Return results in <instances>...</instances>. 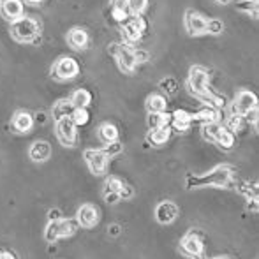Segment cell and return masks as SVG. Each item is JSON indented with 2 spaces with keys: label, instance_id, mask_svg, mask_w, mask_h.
<instances>
[{
  "label": "cell",
  "instance_id": "obj_42",
  "mask_svg": "<svg viewBox=\"0 0 259 259\" xmlns=\"http://www.w3.org/2000/svg\"><path fill=\"white\" fill-rule=\"evenodd\" d=\"M106 201L108 203H116V201H120V196L118 194H106Z\"/></svg>",
  "mask_w": 259,
  "mask_h": 259
},
{
  "label": "cell",
  "instance_id": "obj_44",
  "mask_svg": "<svg viewBox=\"0 0 259 259\" xmlns=\"http://www.w3.org/2000/svg\"><path fill=\"white\" fill-rule=\"evenodd\" d=\"M55 219H60V211H58V210L50 211V221H55Z\"/></svg>",
  "mask_w": 259,
  "mask_h": 259
},
{
  "label": "cell",
  "instance_id": "obj_36",
  "mask_svg": "<svg viewBox=\"0 0 259 259\" xmlns=\"http://www.w3.org/2000/svg\"><path fill=\"white\" fill-rule=\"evenodd\" d=\"M160 89H162L166 94H169V96H173V94H177L178 85H177V81H175L173 78H166V79H162V81H160Z\"/></svg>",
  "mask_w": 259,
  "mask_h": 259
},
{
  "label": "cell",
  "instance_id": "obj_33",
  "mask_svg": "<svg viewBox=\"0 0 259 259\" xmlns=\"http://www.w3.org/2000/svg\"><path fill=\"white\" fill-rule=\"evenodd\" d=\"M148 0H127V11L133 14H141L147 9Z\"/></svg>",
  "mask_w": 259,
  "mask_h": 259
},
{
  "label": "cell",
  "instance_id": "obj_22",
  "mask_svg": "<svg viewBox=\"0 0 259 259\" xmlns=\"http://www.w3.org/2000/svg\"><path fill=\"white\" fill-rule=\"evenodd\" d=\"M217 120H219V111L215 108H210V106H206L205 109H201V111L192 115V122L213 123V122H217Z\"/></svg>",
  "mask_w": 259,
  "mask_h": 259
},
{
  "label": "cell",
  "instance_id": "obj_39",
  "mask_svg": "<svg viewBox=\"0 0 259 259\" xmlns=\"http://www.w3.org/2000/svg\"><path fill=\"white\" fill-rule=\"evenodd\" d=\"M134 53V60H136V64H143V62L148 60V52H145V50H136Z\"/></svg>",
  "mask_w": 259,
  "mask_h": 259
},
{
  "label": "cell",
  "instance_id": "obj_21",
  "mask_svg": "<svg viewBox=\"0 0 259 259\" xmlns=\"http://www.w3.org/2000/svg\"><path fill=\"white\" fill-rule=\"evenodd\" d=\"M147 123L148 127H150V131L154 129H160V127H169L171 123V115H167V113H150L147 118Z\"/></svg>",
  "mask_w": 259,
  "mask_h": 259
},
{
  "label": "cell",
  "instance_id": "obj_2",
  "mask_svg": "<svg viewBox=\"0 0 259 259\" xmlns=\"http://www.w3.org/2000/svg\"><path fill=\"white\" fill-rule=\"evenodd\" d=\"M235 169L229 166H219L213 171L201 177H187V189H198V187H229Z\"/></svg>",
  "mask_w": 259,
  "mask_h": 259
},
{
  "label": "cell",
  "instance_id": "obj_12",
  "mask_svg": "<svg viewBox=\"0 0 259 259\" xmlns=\"http://www.w3.org/2000/svg\"><path fill=\"white\" fill-rule=\"evenodd\" d=\"M185 27L191 35H201L206 32V18L196 11H187L185 14Z\"/></svg>",
  "mask_w": 259,
  "mask_h": 259
},
{
  "label": "cell",
  "instance_id": "obj_20",
  "mask_svg": "<svg viewBox=\"0 0 259 259\" xmlns=\"http://www.w3.org/2000/svg\"><path fill=\"white\" fill-rule=\"evenodd\" d=\"M74 111V106L69 99H60L58 103H55L53 106V118L55 120H62V118H67V116L72 115Z\"/></svg>",
  "mask_w": 259,
  "mask_h": 259
},
{
  "label": "cell",
  "instance_id": "obj_47",
  "mask_svg": "<svg viewBox=\"0 0 259 259\" xmlns=\"http://www.w3.org/2000/svg\"><path fill=\"white\" fill-rule=\"evenodd\" d=\"M27 2H30V4H39L41 0H27Z\"/></svg>",
  "mask_w": 259,
  "mask_h": 259
},
{
  "label": "cell",
  "instance_id": "obj_17",
  "mask_svg": "<svg viewBox=\"0 0 259 259\" xmlns=\"http://www.w3.org/2000/svg\"><path fill=\"white\" fill-rule=\"evenodd\" d=\"M191 123H192V115L184 111V109H178V111H175L173 115H171V125H173L178 133L187 131L189 127H191Z\"/></svg>",
  "mask_w": 259,
  "mask_h": 259
},
{
  "label": "cell",
  "instance_id": "obj_31",
  "mask_svg": "<svg viewBox=\"0 0 259 259\" xmlns=\"http://www.w3.org/2000/svg\"><path fill=\"white\" fill-rule=\"evenodd\" d=\"M123 182L120 180V178H116V177H109L108 180H106V189H104V192L106 194H118L120 191H122V187H123Z\"/></svg>",
  "mask_w": 259,
  "mask_h": 259
},
{
  "label": "cell",
  "instance_id": "obj_23",
  "mask_svg": "<svg viewBox=\"0 0 259 259\" xmlns=\"http://www.w3.org/2000/svg\"><path fill=\"white\" fill-rule=\"evenodd\" d=\"M171 136V129L169 127H160V129H154L148 133L147 140L150 141L152 145H155V147H159V145H164L167 140H169Z\"/></svg>",
  "mask_w": 259,
  "mask_h": 259
},
{
  "label": "cell",
  "instance_id": "obj_9",
  "mask_svg": "<svg viewBox=\"0 0 259 259\" xmlns=\"http://www.w3.org/2000/svg\"><path fill=\"white\" fill-rule=\"evenodd\" d=\"M55 76L58 79H72L74 76H78L79 72V65L74 58L71 57H64L55 64Z\"/></svg>",
  "mask_w": 259,
  "mask_h": 259
},
{
  "label": "cell",
  "instance_id": "obj_48",
  "mask_svg": "<svg viewBox=\"0 0 259 259\" xmlns=\"http://www.w3.org/2000/svg\"><path fill=\"white\" fill-rule=\"evenodd\" d=\"M196 259H206L205 256H199V257H196Z\"/></svg>",
  "mask_w": 259,
  "mask_h": 259
},
{
  "label": "cell",
  "instance_id": "obj_1",
  "mask_svg": "<svg viewBox=\"0 0 259 259\" xmlns=\"http://www.w3.org/2000/svg\"><path fill=\"white\" fill-rule=\"evenodd\" d=\"M208 85H210V74H208L206 69L199 67V65L192 67L191 74H189V90H191V94H194L201 103H205L210 108H224V97L213 94L208 89Z\"/></svg>",
  "mask_w": 259,
  "mask_h": 259
},
{
  "label": "cell",
  "instance_id": "obj_37",
  "mask_svg": "<svg viewBox=\"0 0 259 259\" xmlns=\"http://www.w3.org/2000/svg\"><path fill=\"white\" fill-rule=\"evenodd\" d=\"M257 106L256 108H252V109H249V111L243 115V120H245V123H252V125H256L257 123Z\"/></svg>",
  "mask_w": 259,
  "mask_h": 259
},
{
  "label": "cell",
  "instance_id": "obj_25",
  "mask_svg": "<svg viewBox=\"0 0 259 259\" xmlns=\"http://www.w3.org/2000/svg\"><path fill=\"white\" fill-rule=\"evenodd\" d=\"M222 131H224V127L217 122L205 123V125H203V136H205L208 141H211V143H217L219 138H221V134H222Z\"/></svg>",
  "mask_w": 259,
  "mask_h": 259
},
{
  "label": "cell",
  "instance_id": "obj_35",
  "mask_svg": "<svg viewBox=\"0 0 259 259\" xmlns=\"http://www.w3.org/2000/svg\"><path fill=\"white\" fill-rule=\"evenodd\" d=\"M122 150H123V145L120 143L118 140L113 141V143H108V145H106V147L103 148V152H104V154L108 155V157H115V155H118Z\"/></svg>",
  "mask_w": 259,
  "mask_h": 259
},
{
  "label": "cell",
  "instance_id": "obj_32",
  "mask_svg": "<svg viewBox=\"0 0 259 259\" xmlns=\"http://www.w3.org/2000/svg\"><path fill=\"white\" fill-rule=\"evenodd\" d=\"M243 125H245V120H243V116L242 115H235V113H233V115L228 118V127H226V129L231 131V133H238V131L243 129Z\"/></svg>",
  "mask_w": 259,
  "mask_h": 259
},
{
  "label": "cell",
  "instance_id": "obj_26",
  "mask_svg": "<svg viewBox=\"0 0 259 259\" xmlns=\"http://www.w3.org/2000/svg\"><path fill=\"white\" fill-rule=\"evenodd\" d=\"M166 97L159 96V94H154V96H150L147 99V109L148 113H162L166 111Z\"/></svg>",
  "mask_w": 259,
  "mask_h": 259
},
{
  "label": "cell",
  "instance_id": "obj_30",
  "mask_svg": "<svg viewBox=\"0 0 259 259\" xmlns=\"http://www.w3.org/2000/svg\"><path fill=\"white\" fill-rule=\"evenodd\" d=\"M215 145H219V147L226 148V150L233 148V147H235V133H231V131H228L224 127V131H222L221 138H219V141Z\"/></svg>",
  "mask_w": 259,
  "mask_h": 259
},
{
  "label": "cell",
  "instance_id": "obj_11",
  "mask_svg": "<svg viewBox=\"0 0 259 259\" xmlns=\"http://www.w3.org/2000/svg\"><path fill=\"white\" fill-rule=\"evenodd\" d=\"M180 249H182V252L187 254V256L199 257V256H203L205 245H203V240L199 238L198 235H194V233H189V235L185 236L184 240H182Z\"/></svg>",
  "mask_w": 259,
  "mask_h": 259
},
{
  "label": "cell",
  "instance_id": "obj_27",
  "mask_svg": "<svg viewBox=\"0 0 259 259\" xmlns=\"http://www.w3.org/2000/svg\"><path fill=\"white\" fill-rule=\"evenodd\" d=\"M69 101H71L74 108H87V106L90 104V101H92V96H90L89 90L79 89V90H76V92L72 94V97Z\"/></svg>",
  "mask_w": 259,
  "mask_h": 259
},
{
  "label": "cell",
  "instance_id": "obj_8",
  "mask_svg": "<svg viewBox=\"0 0 259 259\" xmlns=\"http://www.w3.org/2000/svg\"><path fill=\"white\" fill-rule=\"evenodd\" d=\"M85 160L89 164L90 171L94 175H104L106 173V167H108V160L109 157L104 154L103 150H85Z\"/></svg>",
  "mask_w": 259,
  "mask_h": 259
},
{
  "label": "cell",
  "instance_id": "obj_49",
  "mask_svg": "<svg viewBox=\"0 0 259 259\" xmlns=\"http://www.w3.org/2000/svg\"><path fill=\"white\" fill-rule=\"evenodd\" d=\"M215 259H229V257H222V256H221V257H215Z\"/></svg>",
  "mask_w": 259,
  "mask_h": 259
},
{
  "label": "cell",
  "instance_id": "obj_13",
  "mask_svg": "<svg viewBox=\"0 0 259 259\" xmlns=\"http://www.w3.org/2000/svg\"><path fill=\"white\" fill-rule=\"evenodd\" d=\"M76 221L81 228H94L99 222V210L92 205H83L76 213Z\"/></svg>",
  "mask_w": 259,
  "mask_h": 259
},
{
  "label": "cell",
  "instance_id": "obj_29",
  "mask_svg": "<svg viewBox=\"0 0 259 259\" xmlns=\"http://www.w3.org/2000/svg\"><path fill=\"white\" fill-rule=\"evenodd\" d=\"M71 120L74 122L76 127L87 125L90 120V115H89V111H87V108H74V111H72V115H71Z\"/></svg>",
  "mask_w": 259,
  "mask_h": 259
},
{
  "label": "cell",
  "instance_id": "obj_5",
  "mask_svg": "<svg viewBox=\"0 0 259 259\" xmlns=\"http://www.w3.org/2000/svg\"><path fill=\"white\" fill-rule=\"evenodd\" d=\"M39 34V25L32 18H20L11 27V35L20 42H28Z\"/></svg>",
  "mask_w": 259,
  "mask_h": 259
},
{
  "label": "cell",
  "instance_id": "obj_46",
  "mask_svg": "<svg viewBox=\"0 0 259 259\" xmlns=\"http://www.w3.org/2000/svg\"><path fill=\"white\" fill-rule=\"evenodd\" d=\"M217 4H229V2H233V0H215Z\"/></svg>",
  "mask_w": 259,
  "mask_h": 259
},
{
  "label": "cell",
  "instance_id": "obj_19",
  "mask_svg": "<svg viewBox=\"0 0 259 259\" xmlns=\"http://www.w3.org/2000/svg\"><path fill=\"white\" fill-rule=\"evenodd\" d=\"M67 41L74 50H85L87 45H89V34L83 28H74V30L69 32Z\"/></svg>",
  "mask_w": 259,
  "mask_h": 259
},
{
  "label": "cell",
  "instance_id": "obj_41",
  "mask_svg": "<svg viewBox=\"0 0 259 259\" xmlns=\"http://www.w3.org/2000/svg\"><path fill=\"white\" fill-rule=\"evenodd\" d=\"M111 9H127V0H111Z\"/></svg>",
  "mask_w": 259,
  "mask_h": 259
},
{
  "label": "cell",
  "instance_id": "obj_4",
  "mask_svg": "<svg viewBox=\"0 0 259 259\" xmlns=\"http://www.w3.org/2000/svg\"><path fill=\"white\" fill-rule=\"evenodd\" d=\"M147 28H148L147 20L143 16H140V14H133V16L127 18L122 27V37L125 41V46L136 42L143 35V32H147Z\"/></svg>",
  "mask_w": 259,
  "mask_h": 259
},
{
  "label": "cell",
  "instance_id": "obj_38",
  "mask_svg": "<svg viewBox=\"0 0 259 259\" xmlns=\"http://www.w3.org/2000/svg\"><path fill=\"white\" fill-rule=\"evenodd\" d=\"M111 16L115 18L116 21L123 23V21L129 18V11H127V9H111Z\"/></svg>",
  "mask_w": 259,
  "mask_h": 259
},
{
  "label": "cell",
  "instance_id": "obj_14",
  "mask_svg": "<svg viewBox=\"0 0 259 259\" xmlns=\"http://www.w3.org/2000/svg\"><path fill=\"white\" fill-rule=\"evenodd\" d=\"M178 217V206L171 201H162L155 208V219L160 224H169Z\"/></svg>",
  "mask_w": 259,
  "mask_h": 259
},
{
  "label": "cell",
  "instance_id": "obj_16",
  "mask_svg": "<svg viewBox=\"0 0 259 259\" xmlns=\"http://www.w3.org/2000/svg\"><path fill=\"white\" fill-rule=\"evenodd\" d=\"M50 157H52V147L48 141L39 140L30 147V159L34 162H46Z\"/></svg>",
  "mask_w": 259,
  "mask_h": 259
},
{
  "label": "cell",
  "instance_id": "obj_43",
  "mask_svg": "<svg viewBox=\"0 0 259 259\" xmlns=\"http://www.w3.org/2000/svg\"><path fill=\"white\" fill-rule=\"evenodd\" d=\"M0 259H16L13 252H7V250H0Z\"/></svg>",
  "mask_w": 259,
  "mask_h": 259
},
{
  "label": "cell",
  "instance_id": "obj_34",
  "mask_svg": "<svg viewBox=\"0 0 259 259\" xmlns=\"http://www.w3.org/2000/svg\"><path fill=\"white\" fill-rule=\"evenodd\" d=\"M222 30H224V23H222L221 20H217V18L206 20V32L217 35V34H222Z\"/></svg>",
  "mask_w": 259,
  "mask_h": 259
},
{
  "label": "cell",
  "instance_id": "obj_15",
  "mask_svg": "<svg viewBox=\"0 0 259 259\" xmlns=\"http://www.w3.org/2000/svg\"><path fill=\"white\" fill-rule=\"evenodd\" d=\"M0 13L7 20L16 21L23 16V4L20 0H2L0 2Z\"/></svg>",
  "mask_w": 259,
  "mask_h": 259
},
{
  "label": "cell",
  "instance_id": "obj_24",
  "mask_svg": "<svg viewBox=\"0 0 259 259\" xmlns=\"http://www.w3.org/2000/svg\"><path fill=\"white\" fill-rule=\"evenodd\" d=\"M97 134H99V140L103 141L104 145L113 143V141L118 140V131H116V127L111 125V123H103V125L99 127V131H97Z\"/></svg>",
  "mask_w": 259,
  "mask_h": 259
},
{
  "label": "cell",
  "instance_id": "obj_7",
  "mask_svg": "<svg viewBox=\"0 0 259 259\" xmlns=\"http://www.w3.org/2000/svg\"><path fill=\"white\" fill-rule=\"evenodd\" d=\"M111 55H115L116 62H118V67L122 69L123 72H127V74H131V72L136 69V60H134V53L133 50L129 48V46L125 45H111L108 50Z\"/></svg>",
  "mask_w": 259,
  "mask_h": 259
},
{
  "label": "cell",
  "instance_id": "obj_18",
  "mask_svg": "<svg viewBox=\"0 0 259 259\" xmlns=\"http://www.w3.org/2000/svg\"><path fill=\"white\" fill-rule=\"evenodd\" d=\"M34 125V118H32L30 113L27 111H18L13 118V127L18 133H28Z\"/></svg>",
  "mask_w": 259,
  "mask_h": 259
},
{
  "label": "cell",
  "instance_id": "obj_40",
  "mask_svg": "<svg viewBox=\"0 0 259 259\" xmlns=\"http://www.w3.org/2000/svg\"><path fill=\"white\" fill-rule=\"evenodd\" d=\"M133 194H134V191H133V187H129V185H123L122 187V191L118 192V196H120V199H131L133 198Z\"/></svg>",
  "mask_w": 259,
  "mask_h": 259
},
{
  "label": "cell",
  "instance_id": "obj_6",
  "mask_svg": "<svg viewBox=\"0 0 259 259\" xmlns=\"http://www.w3.org/2000/svg\"><path fill=\"white\" fill-rule=\"evenodd\" d=\"M55 133H57L58 141H60L64 147H74L76 141H78V131H76V125L71 120V116L57 120Z\"/></svg>",
  "mask_w": 259,
  "mask_h": 259
},
{
  "label": "cell",
  "instance_id": "obj_28",
  "mask_svg": "<svg viewBox=\"0 0 259 259\" xmlns=\"http://www.w3.org/2000/svg\"><path fill=\"white\" fill-rule=\"evenodd\" d=\"M257 0H240L238 4H236V9L242 11V13H247L250 14L252 18H257Z\"/></svg>",
  "mask_w": 259,
  "mask_h": 259
},
{
  "label": "cell",
  "instance_id": "obj_3",
  "mask_svg": "<svg viewBox=\"0 0 259 259\" xmlns=\"http://www.w3.org/2000/svg\"><path fill=\"white\" fill-rule=\"evenodd\" d=\"M76 228H78V224L74 221H69V219H62V217L55 219V221H50V224L46 226L45 238L46 242L55 243L57 240L67 238V236L74 235Z\"/></svg>",
  "mask_w": 259,
  "mask_h": 259
},
{
  "label": "cell",
  "instance_id": "obj_10",
  "mask_svg": "<svg viewBox=\"0 0 259 259\" xmlns=\"http://www.w3.org/2000/svg\"><path fill=\"white\" fill-rule=\"evenodd\" d=\"M257 106V99L252 92L249 90H242V92L236 94V99H235V104H233V113L235 115H245L249 109L256 108Z\"/></svg>",
  "mask_w": 259,
  "mask_h": 259
},
{
  "label": "cell",
  "instance_id": "obj_45",
  "mask_svg": "<svg viewBox=\"0 0 259 259\" xmlns=\"http://www.w3.org/2000/svg\"><path fill=\"white\" fill-rule=\"evenodd\" d=\"M109 233H111V235H118V233H120V226L113 224L111 228H109Z\"/></svg>",
  "mask_w": 259,
  "mask_h": 259
}]
</instances>
